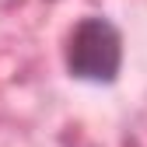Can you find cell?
I'll use <instances>...</instances> for the list:
<instances>
[{
  "instance_id": "obj_1",
  "label": "cell",
  "mask_w": 147,
  "mask_h": 147,
  "mask_svg": "<svg viewBox=\"0 0 147 147\" xmlns=\"http://www.w3.org/2000/svg\"><path fill=\"white\" fill-rule=\"evenodd\" d=\"M123 32L102 14H88L67 32L63 63L74 81L84 84H112L123 70Z\"/></svg>"
}]
</instances>
